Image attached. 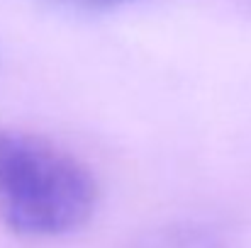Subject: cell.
Returning a JSON list of instances; mask_svg holds the SVG:
<instances>
[{
	"label": "cell",
	"mask_w": 251,
	"mask_h": 248,
	"mask_svg": "<svg viewBox=\"0 0 251 248\" xmlns=\"http://www.w3.org/2000/svg\"><path fill=\"white\" fill-rule=\"evenodd\" d=\"M95 207L98 182L81 158L39 134L0 127V217L15 234H74Z\"/></svg>",
	"instance_id": "cell-1"
},
{
	"label": "cell",
	"mask_w": 251,
	"mask_h": 248,
	"mask_svg": "<svg viewBox=\"0 0 251 248\" xmlns=\"http://www.w3.org/2000/svg\"><path fill=\"white\" fill-rule=\"evenodd\" d=\"M47 2L66 7V10H78V12H105V10H115L137 0H47Z\"/></svg>",
	"instance_id": "cell-2"
}]
</instances>
